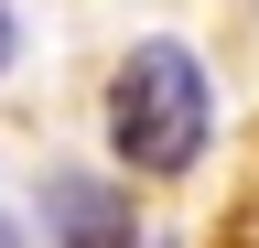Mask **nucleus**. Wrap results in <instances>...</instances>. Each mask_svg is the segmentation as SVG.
Returning a JSON list of instances; mask_svg holds the SVG:
<instances>
[{"mask_svg":"<svg viewBox=\"0 0 259 248\" xmlns=\"http://www.w3.org/2000/svg\"><path fill=\"white\" fill-rule=\"evenodd\" d=\"M44 237L54 248H141L130 183H108V173H44Z\"/></svg>","mask_w":259,"mask_h":248,"instance_id":"nucleus-2","label":"nucleus"},{"mask_svg":"<svg viewBox=\"0 0 259 248\" xmlns=\"http://www.w3.org/2000/svg\"><path fill=\"white\" fill-rule=\"evenodd\" d=\"M216 130V86L194 65V43H130L108 76V140L130 173H194V151Z\"/></svg>","mask_w":259,"mask_h":248,"instance_id":"nucleus-1","label":"nucleus"},{"mask_svg":"<svg viewBox=\"0 0 259 248\" xmlns=\"http://www.w3.org/2000/svg\"><path fill=\"white\" fill-rule=\"evenodd\" d=\"M248 248H259V205H248Z\"/></svg>","mask_w":259,"mask_h":248,"instance_id":"nucleus-5","label":"nucleus"},{"mask_svg":"<svg viewBox=\"0 0 259 248\" xmlns=\"http://www.w3.org/2000/svg\"><path fill=\"white\" fill-rule=\"evenodd\" d=\"M0 248H22V227H11V205H0Z\"/></svg>","mask_w":259,"mask_h":248,"instance_id":"nucleus-4","label":"nucleus"},{"mask_svg":"<svg viewBox=\"0 0 259 248\" xmlns=\"http://www.w3.org/2000/svg\"><path fill=\"white\" fill-rule=\"evenodd\" d=\"M11 54H22V22H11V0H0V76H11Z\"/></svg>","mask_w":259,"mask_h":248,"instance_id":"nucleus-3","label":"nucleus"}]
</instances>
